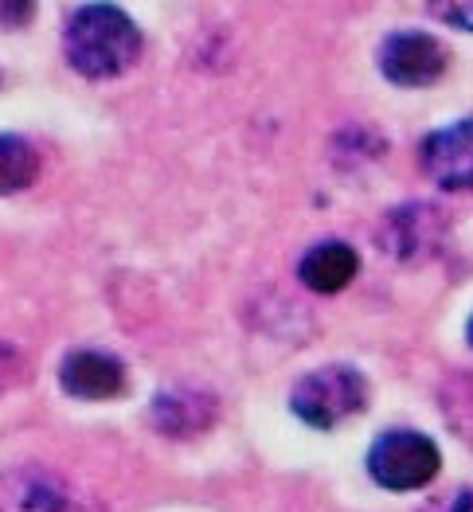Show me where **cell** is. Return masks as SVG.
<instances>
[{
    "label": "cell",
    "mask_w": 473,
    "mask_h": 512,
    "mask_svg": "<svg viewBox=\"0 0 473 512\" xmlns=\"http://www.w3.org/2000/svg\"><path fill=\"white\" fill-rule=\"evenodd\" d=\"M63 51L86 79H114L141 55V28L114 4H86L67 20Z\"/></svg>",
    "instance_id": "obj_1"
},
{
    "label": "cell",
    "mask_w": 473,
    "mask_h": 512,
    "mask_svg": "<svg viewBox=\"0 0 473 512\" xmlns=\"http://www.w3.org/2000/svg\"><path fill=\"white\" fill-rule=\"evenodd\" d=\"M368 403V380L348 364H325L301 376L290 391V411L313 430H333Z\"/></svg>",
    "instance_id": "obj_2"
},
{
    "label": "cell",
    "mask_w": 473,
    "mask_h": 512,
    "mask_svg": "<svg viewBox=\"0 0 473 512\" xmlns=\"http://www.w3.org/2000/svg\"><path fill=\"white\" fill-rule=\"evenodd\" d=\"M438 470H442V454H438L434 438L419 434V430H387L368 450L372 481L391 493L423 489L427 481H434Z\"/></svg>",
    "instance_id": "obj_3"
},
{
    "label": "cell",
    "mask_w": 473,
    "mask_h": 512,
    "mask_svg": "<svg viewBox=\"0 0 473 512\" xmlns=\"http://www.w3.org/2000/svg\"><path fill=\"white\" fill-rule=\"evenodd\" d=\"M0 512H106L94 497L51 470H0Z\"/></svg>",
    "instance_id": "obj_4"
},
{
    "label": "cell",
    "mask_w": 473,
    "mask_h": 512,
    "mask_svg": "<svg viewBox=\"0 0 473 512\" xmlns=\"http://www.w3.org/2000/svg\"><path fill=\"white\" fill-rule=\"evenodd\" d=\"M419 165L430 180L446 192H470L473 188V118L454 122L427 133L419 145Z\"/></svg>",
    "instance_id": "obj_5"
},
{
    "label": "cell",
    "mask_w": 473,
    "mask_h": 512,
    "mask_svg": "<svg viewBox=\"0 0 473 512\" xmlns=\"http://www.w3.org/2000/svg\"><path fill=\"white\" fill-rule=\"evenodd\" d=\"M380 71L395 86H430L446 71V47L427 32H395L380 47Z\"/></svg>",
    "instance_id": "obj_6"
},
{
    "label": "cell",
    "mask_w": 473,
    "mask_h": 512,
    "mask_svg": "<svg viewBox=\"0 0 473 512\" xmlns=\"http://www.w3.org/2000/svg\"><path fill=\"white\" fill-rule=\"evenodd\" d=\"M446 235V215L430 204H407L399 212H391L380 227V243L391 258L399 262H415V258H427L438 239Z\"/></svg>",
    "instance_id": "obj_7"
},
{
    "label": "cell",
    "mask_w": 473,
    "mask_h": 512,
    "mask_svg": "<svg viewBox=\"0 0 473 512\" xmlns=\"http://www.w3.org/2000/svg\"><path fill=\"white\" fill-rule=\"evenodd\" d=\"M59 384L75 399H114L126 391V364L110 352L79 348L59 364Z\"/></svg>",
    "instance_id": "obj_8"
},
{
    "label": "cell",
    "mask_w": 473,
    "mask_h": 512,
    "mask_svg": "<svg viewBox=\"0 0 473 512\" xmlns=\"http://www.w3.org/2000/svg\"><path fill=\"white\" fill-rule=\"evenodd\" d=\"M356 270H360V258L341 239H325L309 247L298 262L301 286H309L313 294H341L344 286H352Z\"/></svg>",
    "instance_id": "obj_9"
},
{
    "label": "cell",
    "mask_w": 473,
    "mask_h": 512,
    "mask_svg": "<svg viewBox=\"0 0 473 512\" xmlns=\"http://www.w3.org/2000/svg\"><path fill=\"white\" fill-rule=\"evenodd\" d=\"M153 423L172 438L196 434L212 423V399L200 391H165L153 403Z\"/></svg>",
    "instance_id": "obj_10"
},
{
    "label": "cell",
    "mask_w": 473,
    "mask_h": 512,
    "mask_svg": "<svg viewBox=\"0 0 473 512\" xmlns=\"http://www.w3.org/2000/svg\"><path fill=\"white\" fill-rule=\"evenodd\" d=\"M36 176H40V153L32 149V141L16 133H0V196H16L32 188Z\"/></svg>",
    "instance_id": "obj_11"
},
{
    "label": "cell",
    "mask_w": 473,
    "mask_h": 512,
    "mask_svg": "<svg viewBox=\"0 0 473 512\" xmlns=\"http://www.w3.org/2000/svg\"><path fill=\"white\" fill-rule=\"evenodd\" d=\"M423 512H473V489H450V493L434 497Z\"/></svg>",
    "instance_id": "obj_12"
},
{
    "label": "cell",
    "mask_w": 473,
    "mask_h": 512,
    "mask_svg": "<svg viewBox=\"0 0 473 512\" xmlns=\"http://www.w3.org/2000/svg\"><path fill=\"white\" fill-rule=\"evenodd\" d=\"M446 24H454V28H466V32H473V4H438L434 8Z\"/></svg>",
    "instance_id": "obj_13"
},
{
    "label": "cell",
    "mask_w": 473,
    "mask_h": 512,
    "mask_svg": "<svg viewBox=\"0 0 473 512\" xmlns=\"http://www.w3.org/2000/svg\"><path fill=\"white\" fill-rule=\"evenodd\" d=\"M466 341H470V348H473V317H470V329H466Z\"/></svg>",
    "instance_id": "obj_14"
}]
</instances>
